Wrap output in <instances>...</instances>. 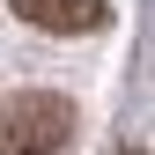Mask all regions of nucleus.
<instances>
[{"mask_svg": "<svg viewBox=\"0 0 155 155\" xmlns=\"http://www.w3.org/2000/svg\"><path fill=\"white\" fill-rule=\"evenodd\" d=\"M22 22L37 30H52V37H89V30H104L111 22V0H8Z\"/></svg>", "mask_w": 155, "mask_h": 155, "instance_id": "f03ea898", "label": "nucleus"}, {"mask_svg": "<svg viewBox=\"0 0 155 155\" xmlns=\"http://www.w3.org/2000/svg\"><path fill=\"white\" fill-rule=\"evenodd\" d=\"M74 140V104L52 89H15L0 104V155H59Z\"/></svg>", "mask_w": 155, "mask_h": 155, "instance_id": "f257e3e1", "label": "nucleus"}, {"mask_svg": "<svg viewBox=\"0 0 155 155\" xmlns=\"http://www.w3.org/2000/svg\"><path fill=\"white\" fill-rule=\"evenodd\" d=\"M126 155H140V148H126Z\"/></svg>", "mask_w": 155, "mask_h": 155, "instance_id": "7ed1b4c3", "label": "nucleus"}]
</instances>
